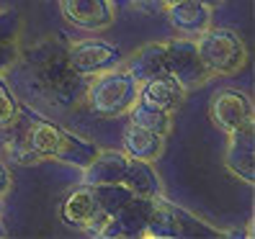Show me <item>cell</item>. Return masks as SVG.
Listing matches in <instances>:
<instances>
[{"label":"cell","instance_id":"obj_1","mask_svg":"<svg viewBox=\"0 0 255 239\" xmlns=\"http://www.w3.org/2000/svg\"><path fill=\"white\" fill-rule=\"evenodd\" d=\"M26 70L36 90L57 106H75L85 95V75H80L67 59V44L47 36L26 49Z\"/></svg>","mask_w":255,"mask_h":239},{"label":"cell","instance_id":"obj_2","mask_svg":"<svg viewBox=\"0 0 255 239\" xmlns=\"http://www.w3.org/2000/svg\"><path fill=\"white\" fill-rule=\"evenodd\" d=\"M85 103L96 116H122L129 113V108L139 98V82L119 65L111 70L96 72L93 80L85 82Z\"/></svg>","mask_w":255,"mask_h":239},{"label":"cell","instance_id":"obj_3","mask_svg":"<svg viewBox=\"0 0 255 239\" xmlns=\"http://www.w3.org/2000/svg\"><path fill=\"white\" fill-rule=\"evenodd\" d=\"M199 57L209 75H237L248 67V47L230 28H204L196 41Z\"/></svg>","mask_w":255,"mask_h":239},{"label":"cell","instance_id":"obj_4","mask_svg":"<svg viewBox=\"0 0 255 239\" xmlns=\"http://www.w3.org/2000/svg\"><path fill=\"white\" fill-rule=\"evenodd\" d=\"M204 227V221L193 219L186 208L175 206L170 201H165L162 196L152 198V206H149V216H147V227L144 234L155 237V239H175V237H199ZM214 232V229H209ZM217 234V232H214Z\"/></svg>","mask_w":255,"mask_h":239},{"label":"cell","instance_id":"obj_5","mask_svg":"<svg viewBox=\"0 0 255 239\" xmlns=\"http://www.w3.org/2000/svg\"><path fill=\"white\" fill-rule=\"evenodd\" d=\"M165 59H168V72L186 87V90H196L199 85H204L209 80V72L201 62L193 39L165 41Z\"/></svg>","mask_w":255,"mask_h":239},{"label":"cell","instance_id":"obj_6","mask_svg":"<svg viewBox=\"0 0 255 239\" xmlns=\"http://www.w3.org/2000/svg\"><path fill=\"white\" fill-rule=\"evenodd\" d=\"M209 116H212L214 126L224 134H232L243 126L255 124L253 100L237 87H222L219 93H214L209 100Z\"/></svg>","mask_w":255,"mask_h":239},{"label":"cell","instance_id":"obj_7","mask_svg":"<svg viewBox=\"0 0 255 239\" xmlns=\"http://www.w3.org/2000/svg\"><path fill=\"white\" fill-rule=\"evenodd\" d=\"M67 59L80 75H96L103 70L119 67L124 62V54L119 47L101 39H80L75 44H67Z\"/></svg>","mask_w":255,"mask_h":239},{"label":"cell","instance_id":"obj_8","mask_svg":"<svg viewBox=\"0 0 255 239\" xmlns=\"http://www.w3.org/2000/svg\"><path fill=\"white\" fill-rule=\"evenodd\" d=\"M28 124H31V113L28 111H18V116L10 124L0 126V152H5V157L13 165H36L41 162L31 144H28Z\"/></svg>","mask_w":255,"mask_h":239},{"label":"cell","instance_id":"obj_9","mask_svg":"<svg viewBox=\"0 0 255 239\" xmlns=\"http://www.w3.org/2000/svg\"><path fill=\"white\" fill-rule=\"evenodd\" d=\"M59 8L72 26L85 28V31L109 28L116 18L111 0H59Z\"/></svg>","mask_w":255,"mask_h":239},{"label":"cell","instance_id":"obj_10","mask_svg":"<svg viewBox=\"0 0 255 239\" xmlns=\"http://www.w3.org/2000/svg\"><path fill=\"white\" fill-rule=\"evenodd\" d=\"M227 137L230 144H227V152H224V165L232 175L243 177L245 183H253L255 180V124L237 129Z\"/></svg>","mask_w":255,"mask_h":239},{"label":"cell","instance_id":"obj_11","mask_svg":"<svg viewBox=\"0 0 255 239\" xmlns=\"http://www.w3.org/2000/svg\"><path fill=\"white\" fill-rule=\"evenodd\" d=\"M186 87L178 82L170 72L160 75V78H152L139 85V98L137 103L149 108H162V111H178L186 100Z\"/></svg>","mask_w":255,"mask_h":239},{"label":"cell","instance_id":"obj_12","mask_svg":"<svg viewBox=\"0 0 255 239\" xmlns=\"http://www.w3.org/2000/svg\"><path fill=\"white\" fill-rule=\"evenodd\" d=\"M127 155L116 149H98L96 157L83 167V183L88 185H111L122 183L127 172Z\"/></svg>","mask_w":255,"mask_h":239},{"label":"cell","instance_id":"obj_13","mask_svg":"<svg viewBox=\"0 0 255 239\" xmlns=\"http://www.w3.org/2000/svg\"><path fill=\"white\" fill-rule=\"evenodd\" d=\"M124 70H127L139 85L147 82V80H152V78H160V75H165V72H168L165 41H149V44H144V47H139L137 52L127 59Z\"/></svg>","mask_w":255,"mask_h":239},{"label":"cell","instance_id":"obj_14","mask_svg":"<svg viewBox=\"0 0 255 239\" xmlns=\"http://www.w3.org/2000/svg\"><path fill=\"white\" fill-rule=\"evenodd\" d=\"M98 211V198H96V188L93 185H78L67 193V198L59 206V216L67 227L72 229H83L88 221L93 219V214Z\"/></svg>","mask_w":255,"mask_h":239},{"label":"cell","instance_id":"obj_15","mask_svg":"<svg viewBox=\"0 0 255 239\" xmlns=\"http://www.w3.org/2000/svg\"><path fill=\"white\" fill-rule=\"evenodd\" d=\"M173 28L183 34H201L204 28L212 26V8L199 3V0H175L165 8Z\"/></svg>","mask_w":255,"mask_h":239},{"label":"cell","instance_id":"obj_16","mask_svg":"<svg viewBox=\"0 0 255 239\" xmlns=\"http://www.w3.org/2000/svg\"><path fill=\"white\" fill-rule=\"evenodd\" d=\"M122 147H124V155L127 157H134V159H160L162 157V149H165V137L155 131H147L137 124H131L124 129L122 134Z\"/></svg>","mask_w":255,"mask_h":239},{"label":"cell","instance_id":"obj_17","mask_svg":"<svg viewBox=\"0 0 255 239\" xmlns=\"http://www.w3.org/2000/svg\"><path fill=\"white\" fill-rule=\"evenodd\" d=\"M134 196L139 198H157L162 196V183L155 172V167L149 165L147 159H127V172H124V180H122Z\"/></svg>","mask_w":255,"mask_h":239},{"label":"cell","instance_id":"obj_18","mask_svg":"<svg viewBox=\"0 0 255 239\" xmlns=\"http://www.w3.org/2000/svg\"><path fill=\"white\" fill-rule=\"evenodd\" d=\"M59 137H62V129L54 126L47 118L31 116V124H28V144H31L34 155L39 159H54L57 149H59Z\"/></svg>","mask_w":255,"mask_h":239},{"label":"cell","instance_id":"obj_19","mask_svg":"<svg viewBox=\"0 0 255 239\" xmlns=\"http://www.w3.org/2000/svg\"><path fill=\"white\" fill-rule=\"evenodd\" d=\"M96 152H98V147H96L93 142H88V139L78 137V134H70V131L62 129V137H59V149H57L54 159L83 170L88 162L96 157Z\"/></svg>","mask_w":255,"mask_h":239},{"label":"cell","instance_id":"obj_20","mask_svg":"<svg viewBox=\"0 0 255 239\" xmlns=\"http://www.w3.org/2000/svg\"><path fill=\"white\" fill-rule=\"evenodd\" d=\"M149 206H152V198H139L134 196L122 211L114 214L116 221L122 224L124 237H144V227H147V216H149Z\"/></svg>","mask_w":255,"mask_h":239},{"label":"cell","instance_id":"obj_21","mask_svg":"<svg viewBox=\"0 0 255 239\" xmlns=\"http://www.w3.org/2000/svg\"><path fill=\"white\" fill-rule=\"evenodd\" d=\"M129 118H131V124H137L147 131H155L160 137H168L173 129V111L149 108V106H142V103H134L129 108Z\"/></svg>","mask_w":255,"mask_h":239},{"label":"cell","instance_id":"obj_22","mask_svg":"<svg viewBox=\"0 0 255 239\" xmlns=\"http://www.w3.org/2000/svg\"><path fill=\"white\" fill-rule=\"evenodd\" d=\"M96 188V198H98V208L103 214H119L122 208L134 198V193L124 185V183H111V185H93Z\"/></svg>","mask_w":255,"mask_h":239},{"label":"cell","instance_id":"obj_23","mask_svg":"<svg viewBox=\"0 0 255 239\" xmlns=\"http://www.w3.org/2000/svg\"><path fill=\"white\" fill-rule=\"evenodd\" d=\"M18 111H21V106H18L16 93H13L10 85H8L3 78H0V126L10 124L13 118L18 116Z\"/></svg>","mask_w":255,"mask_h":239},{"label":"cell","instance_id":"obj_24","mask_svg":"<svg viewBox=\"0 0 255 239\" xmlns=\"http://www.w3.org/2000/svg\"><path fill=\"white\" fill-rule=\"evenodd\" d=\"M21 59V49L16 41H0V75L10 70Z\"/></svg>","mask_w":255,"mask_h":239},{"label":"cell","instance_id":"obj_25","mask_svg":"<svg viewBox=\"0 0 255 239\" xmlns=\"http://www.w3.org/2000/svg\"><path fill=\"white\" fill-rule=\"evenodd\" d=\"M131 8L144 13V16H160V13H165L168 3L165 0H131Z\"/></svg>","mask_w":255,"mask_h":239},{"label":"cell","instance_id":"obj_26","mask_svg":"<svg viewBox=\"0 0 255 239\" xmlns=\"http://www.w3.org/2000/svg\"><path fill=\"white\" fill-rule=\"evenodd\" d=\"M8 190H10V172L3 162H0V198H3Z\"/></svg>","mask_w":255,"mask_h":239},{"label":"cell","instance_id":"obj_27","mask_svg":"<svg viewBox=\"0 0 255 239\" xmlns=\"http://www.w3.org/2000/svg\"><path fill=\"white\" fill-rule=\"evenodd\" d=\"M199 3H204V5H209V8H214V5L222 3V0H199Z\"/></svg>","mask_w":255,"mask_h":239},{"label":"cell","instance_id":"obj_28","mask_svg":"<svg viewBox=\"0 0 255 239\" xmlns=\"http://www.w3.org/2000/svg\"><path fill=\"white\" fill-rule=\"evenodd\" d=\"M3 237H8V234H5V227L0 224V239H3Z\"/></svg>","mask_w":255,"mask_h":239},{"label":"cell","instance_id":"obj_29","mask_svg":"<svg viewBox=\"0 0 255 239\" xmlns=\"http://www.w3.org/2000/svg\"><path fill=\"white\" fill-rule=\"evenodd\" d=\"M165 3H168V5H170V3H175V0H165Z\"/></svg>","mask_w":255,"mask_h":239}]
</instances>
